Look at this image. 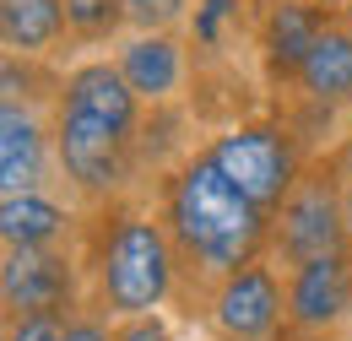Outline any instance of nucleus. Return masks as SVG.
<instances>
[{"label":"nucleus","mask_w":352,"mask_h":341,"mask_svg":"<svg viewBox=\"0 0 352 341\" xmlns=\"http://www.w3.org/2000/svg\"><path fill=\"white\" fill-rule=\"evenodd\" d=\"M114 341H179L168 314H135V320H114Z\"/></svg>","instance_id":"nucleus-19"},{"label":"nucleus","mask_w":352,"mask_h":341,"mask_svg":"<svg viewBox=\"0 0 352 341\" xmlns=\"http://www.w3.org/2000/svg\"><path fill=\"white\" fill-rule=\"evenodd\" d=\"M65 22H71L76 49H109L131 33L125 0H65Z\"/></svg>","instance_id":"nucleus-16"},{"label":"nucleus","mask_w":352,"mask_h":341,"mask_svg":"<svg viewBox=\"0 0 352 341\" xmlns=\"http://www.w3.org/2000/svg\"><path fill=\"white\" fill-rule=\"evenodd\" d=\"M82 265H87V309L109 320L163 314L184 298V260L157 206L141 195L92 206L82 228Z\"/></svg>","instance_id":"nucleus-2"},{"label":"nucleus","mask_w":352,"mask_h":341,"mask_svg":"<svg viewBox=\"0 0 352 341\" xmlns=\"http://www.w3.org/2000/svg\"><path fill=\"white\" fill-rule=\"evenodd\" d=\"M0 49L22 60H60L71 54L65 0H0Z\"/></svg>","instance_id":"nucleus-15"},{"label":"nucleus","mask_w":352,"mask_h":341,"mask_svg":"<svg viewBox=\"0 0 352 341\" xmlns=\"http://www.w3.org/2000/svg\"><path fill=\"white\" fill-rule=\"evenodd\" d=\"M347 109H352V16L336 11L325 22V33L314 38V49H309L304 71H298L293 92H287L282 120L293 130L304 125V120H309V130H331ZM309 130H304V141H309V152H314V135Z\"/></svg>","instance_id":"nucleus-8"},{"label":"nucleus","mask_w":352,"mask_h":341,"mask_svg":"<svg viewBox=\"0 0 352 341\" xmlns=\"http://www.w3.org/2000/svg\"><path fill=\"white\" fill-rule=\"evenodd\" d=\"M190 6L195 0H125V16L131 33H179L190 22Z\"/></svg>","instance_id":"nucleus-17"},{"label":"nucleus","mask_w":352,"mask_h":341,"mask_svg":"<svg viewBox=\"0 0 352 341\" xmlns=\"http://www.w3.org/2000/svg\"><path fill=\"white\" fill-rule=\"evenodd\" d=\"M347 212H342V184L331 168V152H320L304 168V179L293 184V195L271 212V260L282 271L304 265L314 255H331V250H347Z\"/></svg>","instance_id":"nucleus-5"},{"label":"nucleus","mask_w":352,"mask_h":341,"mask_svg":"<svg viewBox=\"0 0 352 341\" xmlns=\"http://www.w3.org/2000/svg\"><path fill=\"white\" fill-rule=\"evenodd\" d=\"M60 184L54 173V109L0 98V195Z\"/></svg>","instance_id":"nucleus-12"},{"label":"nucleus","mask_w":352,"mask_h":341,"mask_svg":"<svg viewBox=\"0 0 352 341\" xmlns=\"http://www.w3.org/2000/svg\"><path fill=\"white\" fill-rule=\"evenodd\" d=\"M71 190H11L0 195V250H60V244H82L87 206L65 201Z\"/></svg>","instance_id":"nucleus-13"},{"label":"nucleus","mask_w":352,"mask_h":341,"mask_svg":"<svg viewBox=\"0 0 352 341\" xmlns=\"http://www.w3.org/2000/svg\"><path fill=\"white\" fill-rule=\"evenodd\" d=\"M276 341H331V336H304V331H282Z\"/></svg>","instance_id":"nucleus-21"},{"label":"nucleus","mask_w":352,"mask_h":341,"mask_svg":"<svg viewBox=\"0 0 352 341\" xmlns=\"http://www.w3.org/2000/svg\"><path fill=\"white\" fill-rule=\"evenodd\" d=\"M336 11L342 6H331V0H261V16H255V71H261L265 92H276V98L293 92L314 38L325 33V22Z\"/></svg>","instance_id":"nucleus-9"},{"label":"nucleus","mask_w":352,"mask_h":341,"mask_svg":"<svg viewBox=\"0 0 352 341\" xmlns=\"http://www.w3.org/2000/svg\"><path fill=\"white\" fill-rule=\"evenodd\" d=\"M184 260V298H206L228 271L271 255V212H261L228 173L212 163L206 146L179 157L174 168L157 179L152 201Z\"/></svg>","instance_id":"nucleus-1"},{"label":"nucleus","mask_w":352,"mask_h":341,"mask_svg":"<svg viewBox=\"0 0 352 341\" xmlns=\"http://www.w3.org/2000/svg\"><path fill=\"white\" fill-rule=\"evenodd\" d=\"M201 146L212 152V163H217L261 212H276V206L293 195V184L304 179V168L320 157V152H309V141L287 125L282 114L228 120V125H222L217 135H206Z\"/></svg>","instance_id":"nucleus-4"},{"label":"nucleus","mask_w":352,"mask_h":341,"mask_svg":"<svg viewBox=\"0 0 352 341\" xmlns=\"http://www.w3.org/2000/svg\"><path fill=\"white\" fill-rule=\"evenodd\" d=\"M255 0H195L184 38L195 49V82L201 76H239V49L250 43L255 54Z\"/></svg>","instance_id":"nucleus-14"},{"label":"nucleus","mask_w":352,"mask_h":341,"mask_svg":"<svg viewBox=\"0 0 352 341\" xmlns=\"http://www.w3.org/2000/svg\"><path fill=\"white\" fill-rule=\"evenodd\" d=\"M71 314H11L6 320V341H65Z\"/></svg>","instance_id":"nucleus-18"},{"label":"nucleus","mask_w":352,"mask_h":341,"mask_svg":"<svg viewBox=\"0 0 352 341\" xmlns=\"http://www.w3.org/2000/svg\"><path fill=\"white\" fill-rule=\"evenodd\" d=\"M109 54L146 109H174L195 92V49L184 33H125Z\"/></svg>","instance_id":"nucleus-11"},{"label":"nucleus","mask_w":352,"mask_h":341,"mask_svg":"<svg viewBox=\"0 0 352 341\" xmlns=\"http://www.w3.org/2000/svg\"><path fill=\"white\" fill-rule=\"evenodd\" d=\"M54 173L60 190H71V201H82L87 212L141 195V141L98 120L92 109L54 98Z\"/></svg>","instance_id":"nucleus-3"},{"label":"nucleus","mask_w":352,"mask_h":341,"mask_svg":"<svg viewBox=\"0 0 352 341\" xmlns=\"http://www.w3.org/2000/svg\"><path fill=\"white\" fill-rule=\"evenodd\" d=\"M0 309L11 314H76L87 309L82 244L60 250H0Z\"/></svg>","instance_id":"nucleus-7"},{"label":"nucleus","mask_w":352,"mask_h":341,"mask_svg":"<svg viewBox=\"0 0 352 341\" xmlns=\"http://www.w3.org/2000/svg\"><path fill=\"white\" fill-rule=\"evenodd\" d=\"M342 11H347V16H352V0H342Z\"/></svg>","instance_id":"nucleus-22"},{"label":"nucleus","mask_w":352,"mask_h":341,"mask_svg":"<svg viewBox=\"0 0 352 341\" xmlns=\"http://www.w3.org/2000/svg\"><path fill=\"white\" fill-rule=\"evenodd\" d=\"M255 6H261V0H255Z\"/></svg>","instance_id":"nucleus-23"},{"label":"nucleus","mask_w":352,"mask_h":341,"mask_svg":"<svg viewBox=\"0 0 352 341\" xmlns=\"http://www.w3.org/2000/svg\"><path fill=\"white\" fill-rule=\"evenodd\" d=\"M212 341H276L287 331V271L271 255L228 271L201 298Z\"/></svg>","instance_id":"nucleus-6"},{"label":"nucleus","mask_w":352,"mask_h":341,"mask_svg":"<svg viewBox=\"0 0 352 341\" xmlns=\"http://www.w3.org/2000/svg\"><path fill=\"white\" fill-rule=\"evenodd\" d=\"M65 341H114V320L98 309H76L65 325Z\"/></svg>","instance_id":"nucleus-20"},{"label":"nucleus","mask_w":352,"mask_h":341,"mask_svg":"<svg viewBox=\"0 0 352 341\" xmlns=\"http://www.w3.org/2000/svg\"><path fill=\"white\" fill-rule=\"evenodd\" d=\"M287 331L331 341L352 331V244L287 271Z\"/></svg>","instance_id":"nucleus-10"}]
</instances>
